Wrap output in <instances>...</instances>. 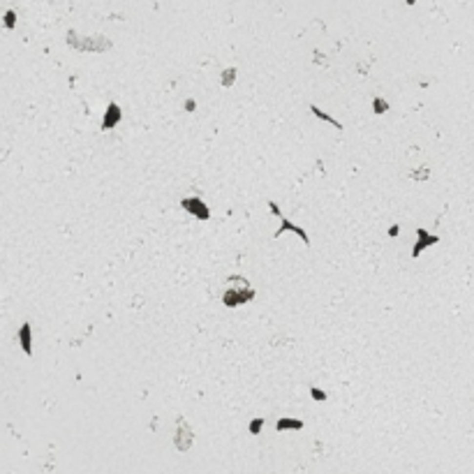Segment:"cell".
Segmentation results:
<instances>
[{
  "mask_svg": "<svg viewBox=\"0 0 474 474\" xmlns=\"http://www.w3.org/2000/svg\"><path fill=\"white\" fill-rule=\"evenodd\" d=\"M255 299V289L252 287H243V289H238V287H231L222 294V303L227 308H236V306H243V303H250V301Z\"/></svg>",
  "mask_w": 474,
  "mask_h": 474,
  "instance_id": "1",
  "label": "cell"
},
{
  "mask_svg": "<svg viewBox=\"0 0 474 474\" xmlns=\"http://www.w3.org/2000/svg\"><path fill=\"white\" fill-rule=\"evenodd\" d=\"M181 208L187 211V213H192L194 218H199V220H208V218H211L208 206H206L199 197H187V199H183V202H181Z\"/></svg>",
  "mask_w": 474,
  "mask_h": 474,
  "instance_id": "2",
  "label": "cell"
},
{
  "mask_svg": "<svg viewBox=\"0 0 474 474\" xmlns=\"http://www.w3.org/2000/svg\"><path fill=\"white\" fill-rule=\"evenodd\" d=\"M174 442H176V449L178 451H187V449L192 447V431H190V426H187L185 419H178Z\"/></svg>",
  "mask_w": 474,
  "mask_h": 474,
  "instance_id": "3",
  "label": "cell"
},
{
  "mask_svg": "<svg viewBox=\"0 0 474 474\" xmlns=\"http://www.w3.org/2000/svg\"><path fill=\"white\" fill-rule=\"evenodd\" d=\"M416 243H414L412 247V257H421L423 250H428L431 246H435V243H439V236H435V234H428L426 229H416Z\"/></svg>",
  "mask_w": 474,
  "mask_h": 474,
  "instance_id": "4",
  "label": "cell"
},
{
  "mask_svg": "<svg viewBox=\"0 0 474 474\" xmlns=\"http://www.w3.org/2000/svg\"><path fill=\"white\" fill-rule=\"evenodd\" d=\"M285 231H291V234H296V236H299L301 241L306 243V246H310V238H308L306 229H301V227H296V225H291L289 220H287V218H285V215H282V218H280V229H275V234H273V238H280L282 234H285Z\"/></svg>",
  "mask_w": 474,
  "mask_h": 474,
  "instance_id": "5",
  "label": "cell"
},
{
  "mask_svg": "<svg viewBox=\"0 0 474 474\" xmlns=\"http://www.w3.org/2000/svg\"><path fill=\"white\" fill-rule=\"evenodd\" d=\"M121 118H123V111H121V106L111 102V104L106 106L104 111V118H102V130H114L116 125L121 123Z\"/></svg>",
  "mask_w": 474,
  "mask_h": 474,
  "instance_id": "6",
  "label": "cell"
},
{
  "mask_svg": "<svg viewBox=\"0 0 474 474\" xmlns=\"http://www.w3.org/2000/svg\"><path fill=\"white\" fill-rule=\"evenodd\" d=\"M19 345H21V350L26 351L28 356L33 354V331H30V324L23 322L21 329H19Z\"/></svg>",
  "mask_w": 474,
  "mask_h": 474,
  "instance_id": "7",
  "label": "cell"
},
{
  "mask_svg": "<svg viewBox=\"0 0 474 474\" xmlns=\"http://www.w3.org/2000/svg\"><path fill=\"white\" fill-rule=\"evenodd\" d=\"M301 428H303V421H301V419H289V416H282V419H278V423H275V431L278 433L301 431Z\"/></svg>",
  "mask_w": 474,
  "mask_h": 474,
  "instance_id": "8",
  "label": "cell"
},
{
  "mask_svg": "<svg viewBox=\"0 0 474 474\" xmlns=\"http://www.w3.org/2000/svg\"><path fill=\"white\" fill-rule=\"evenodd\" d=\"M310 111H312V114H315L317 118H322V121H326V123H331V125H333V127H335V130H343V123H340V121H335V118H333V116H331V114H326V111H322L319 106H315V104H312V106H310Z\"/></svg>",
  "mask_w": 474,
  "mask_h": 474,
  "instance_id": "9",
  "label": "cell"
},
{
  "mask_svg": "<svg viewBox=\"0 0 474 474\" xmlns=\"http://www.w3.org/2000/svg\"><path fill=\"white\" fill-rule=\"evenodd\" d=\"M234 79H236V70H234V67H229V70L222 72V79H220V83L229 88L231 83H234Z\"/></svg>",
  "mask_w": 474,
  "mask_h": 474,
  "instance_id": "10",
  "label": "cell"
},
{
  "mask_svg": "<svg viewBox=\"0 0 474 474\" xmlns=\"http://www.w3.org/2000/svg\"><path fill=\"white\" fill-rule=\"evenodd\" d=\"M2 21H5V28L12 30V28L17 26V12H14V9H7V12H5V17H2Z\"/></svg>",
  "mask_w": 474,
  "mask_h": 474,
  "instance_id": "11",
  "label": "cell"
},
{
  "mask_svg": "<svg viewBox=\"0 0 474 474\" xmlns=\"http://www.w3.org/2000/svg\"><path fill=\"white\" fill-rule=\"evenodd\" d=\"M372 109H375V114H384V111H389V102L382 100V97H375L372 100Z\"/></svg>",
  "mask_w": 474,
  "mask_h": 474,
  "instance_id": "12",
  "label": "cell"
},
{
  "mask_svg": "<svg viewBox=\"0 0 474 474\" xmlns=\"http://www.w3.org/2000/svg\"><path fill=\"white\" fill-rule=\"evenodd\" d=\"M262 428H264V419H262V416L250 421V435H259V433H262Z\"/></svg>",
  "mask_w": 474,
  "mask_h": 474,
  "instance_id": "13",
  "label": "cell"
},
{
  "mask_svg": "<svg viewBox=\"0 0 474 474\" xmlns=\"http://www.w3.org/2000/svg\"><path fill=\"white\" fill-rule=\"evenodd\" d=\"M310 395H312V398H315L317 403H324L326 398H329V395H326L324 391H322V389H317V387H312V389H310Z\"/></svg>",
  "mask_w": 474,
  "mask_h": 474,
  "instance_id": "14",
  "label": "cell"
},
{
  "mask_svg": "<svg viewBox=\"0 0 474 474\" xmlns=\"http://www.w3.org/2000/svg\"><path fill=\"white\" fill-rule=\"evenodd\" d=\"M410 176H412L414 181H426V178H428V169L421 167V169H416V171H412Z\"/></svg>",
  "mask_w": 474,
  "mask_h": 474,
  "instance_id": "15",
  "label": "cell"
},
{
  "mask_svg": "<svg viewBox=\"0 0 474 474\" xmlns=\"http://www.w3.org/2000/svg\"><path fill=\"white\" fill-rule=\"evenodd\" d=\"M185 111H194V100H187L185 102Z\"/></svg>",
  "mask_w": 474,
  "mask_h": 474,
  "instance_id": "16",
  "label": "cell"
},
{
  "mask_svg": "<svg viewBox=\"0 0 474 474\" xmlns=\"http://www.w3.org/2000/svg\"><path fill=\"white\" fill-rule=\"evenodd\" d=\"M389 234H391V236H398V225H393V227L389 229Z\"/></svg>",
  "mask_w": 474,
  "mask_h": 474,
  "instance_id": "17",
  "label": "cell"
},
{
  "mask_svg": "<svg viewBox=\"0 0 474 474\" xmlns=\"http://www.w3.org/2000/svg\"><path fill=\"white\" fill-rule=\"evenodd\" d=\"M405 2H407L410 7H412V5H416V0H405Z\"/></svg>",
  "mask_w": 474,
  "mask_h": 474,
  "instance_id": "18",
  "label": "cell"
}]
</instances>
